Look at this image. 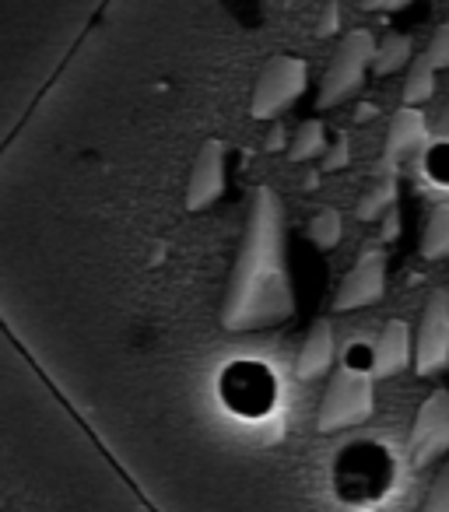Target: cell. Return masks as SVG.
Here are the masks:
<instances>
[{"label":"cell","mask_w":449,"mask_h":512,"mask_svg":"<svg viewBox=\"0 0 449 512\" xmlns=\"http://www.w3.org/2000/svg\"><path fill=\"white\" fill-rule=\"evenodd\" d=\"M113 0H0V155L32 120Z\"/></svg>","instance_id":"obj_1"},{"label":"cell","mask_w":449,"mask_h":512,"mask_svg":"<svg viewBox=\"0 0 449 512\" xmlns=\"http://www.w3.org/2000/svg\"><path fill=\"white\" fill-rule=\"evenodd\" d=\"M421 57H425L428 64L435 67V71L449 67V18L439 25V29H435V36L428 39V46H425V53H421Z\"/></svg>","instance_id":"obj_13"},{"label":"cell","mask_w":449,"mask_h":512,"mask_svg":"<svg viewBox=\"0 0 449 512\" xmlns=\"http://www.w3.org/2000/svg\"><path fill=\"white\" fill-rule=\"evenodd\" d=\"M421 256L425 260H446L449 256V204H432L421 232Z\"/></svg>","instance_id":"obj_10"},{"label":"cell","mask_w":449,"mask_h":512,"mask_svg":"<svg viewBox=\"0 0 449 512\" xmlns=\"http://www.w3.org/2000/svg\"><path fill=\"white\" fill-rule=\"evenodd\" d=\"M386 285H390V249L379 246V242L362 246L355 253V260L348 264V271H344L334 299H330L327 320L337 327L341 316H355V313H365V309L379 306V302L386 299Z\"/></svg>","instance_id":"obj_3"},{"label":"cell","mask_w":449,"mask_h":512,"mask_svg":"<svg viewBox=\"0 0 449 512\" xmlns=\"http://www.w3.org/2000/svg\"><path fill=\"white\" fill-rule=\"evenodd\" d=\"M407 4H411V0H358V8H362L365 15H397Z\"/></svg>","instance_id":"obj_14"},{"label":"cell","mask_w":449,"mask_h":512,"mask_svg":"<svg viewBox=\"0 0 449 512\" xmlns=\"http://www.w3.org/2000/svg\"><path fill=\"white\" fill-rule=\"evenodd\" d=\"M435 74H439V71H435V67L418 53V57H414V64L407 67L404 85H400V106H421V102L432 99Z\"/></svg>","instance_id":"obj_11"},{"label":"cell","mask_w":449,"mask_h":512,"mask_svg":"<svg viewBox=\"0 0 449 512\" xmlns=\"http://www.w3.org/2000/svg\"><path fill=\"white\" fill-rule=\"evenodd\" d=\"M414 64V39L407 32H386L379 36L376 60H372V78H393Z\"/></svg>","instance_id":"obj_9"},{"label":"cell","mask_w":449,"mask_h":512,"mask_svg":"<svg viewBox=\"0 0 449 512\" xmlns=\"http://www.w3.org/2000/svg\"><path fill=\"white\" fill-rule=\"evenodd\" d=\"M421 512H449V460L442 463V470L435 474V481H432V488H428Z\"/></svg>","instance_id":"obj_12"},{"label":"cell","mask_w":449,"mask_h":512,"mask_svg":"<svg viewBox=\"0 0 449 512\" xmlns=\"http://www.w3.org/2000/svg\"><path fill=\"white\" fill-rule=\"evenodd\" d=\"M376 414V376L365 362H341L316 404V432L337 435L358 428Z\"/></svg>","instance_id":"obj_2"},{"label":"cell","mask_w":449,"mask_h":512,"mask_svg":"<svg viewBox=\"0 0 449 512\" xmlns=\"http://www.w3.org/2000/svg\"><path fill=\"white\" fill-rule=\"evenodd\" d=\"M400 200V165H390L383 158H376L372 172L365 176L362 193L355 197V221L358 225H372L379 228V221L397 207Z\"/></svg>","instance_id":"obj_6"},{"label":"cell","mask_w":449,"mask_h":512,"mask_svg":"<svg viewBox=\"0 0 449 512\" xmlns=\"http://www.w3.org/2000/svg\"><path fill=\"white\" fill-rule=\"evenodd\" d=\"M369 365H372L376 383L400 376L407 365H414V330L407 327L404 320H386L383 327H379L376 341H372Z\"/></svg>","instance_id":"obj_7"},{"label":"cell","mask_w":449,"mask_h":512,"mask_svg":"<svg viewBox=\"0 0 449 512\" xmlns=\"http://www.w3.org/2000/svg\"><path fill=\"white\" fill-rule=\"evenodd\" d=\"M449 453V390H432L421 400L407 435V456L414 467H428Z\"/></svg>","instance_id":"obj_5"},{"label":"cell","mask_w":449,"mask_h":512,"mask_svg":"<svg viewBox=\"0 0 449 512\" xmlns=\"http://www.w3.org/2000/svg\"><path fill=\"white\" fill-rule=\"evenodd\" d=\"M449 369V292L435 288L421 309V323L414 330V372L439 376Z\"/></svg>","instance_id":"obj_4"},{"label":"cell","mask_w":449,"mask_h":512,"mask_svg":"<svg viewBox=\"0 0 449 512\" xmlns=\"http://www.w3.org/2000/svg\"><path fill=\"white\" fill-rule=\"evenodd\" d=\"M428 141V120L418 106H400L386 123L383 144H379V158L390 165H404L414 158Z\"/></svg>","instance_id":"obj_8"}]
</instances>
